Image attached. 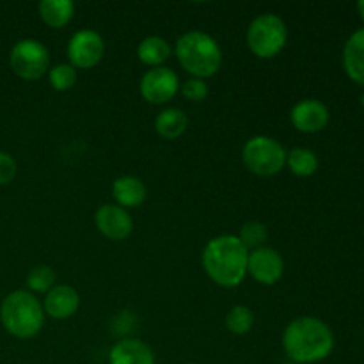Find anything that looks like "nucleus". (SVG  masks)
Segmentation results:
<instances>
[{
    "instance_id": "6",
    "label": "nucleus",
    "mask_w": 364,
    "mask_h": 364,
    "mask_svg": "<svg viewBox=\"0 0 364 364\" xmlns=\"http://www.w3.org/2000/svg\"><path fill=\"white\" fill-rule=\"evenodd\" d=\"M242 162L245 169L256 176H276L287 166V149L277 139L269 135H256L244 144Z\"/></svg>"
},
{
    "instance_id": "7",
    "label": "nucleus",
    "mask_w": 364,
    "mask_h": 364,
    "mask_svg": "<svg viewBox=\"0 0 364 364\" xmlns=\"http://www.w3.org/2000/svg\"><path fill=\"white\" fill-rule=\"evenodd\" d=\"M9 66L21 80H39L50 70V53L38 39H20L14 43L9 52Z\"/></svg>"
},
{
    "instance_id": "26",
    "label": "nucleus",
    "mask_w": 364,
    "mask_h": 364,
    "mask_svg": "<svg viewBox=\"0 0 364 364\" xmlns=\"http://www.w3.org/2000/svg\"><path fill=\"white\" fill-rule=\"evenodd\" d=\"M18 164L7 151H0V185H7L16 178Z\"/></svg>"
},
{
    "instance_id": "23",
    "label": "nucleus",
    "mask_w": 364,
    "mask_h": 364,
    "mask_svg": "<svg viewBox=\"0 0 364 364\" xmlns=\"http://www.w3.org/2000/svg\"><path fill=\"white\" fill-rule=\"evenodd\" d=\"M57 276L53 272L52 267L48 265H38L27 274V288L31 294H48L53 287H55Z\"/></svg>"
},
{
    "instance_id": "24",
    "label": "nucleus",
    "mask_w": 364,
    "mask_h": 364,
    "mask_svg": "<svg viewBox=\"0 0 364 364\" xmlns=\"http://www.w3.org/2000/svg\"><path fill=\"white\" fill-rule=\"evenodd\" d=\"M237 237L240 238V242L245 245L247 251H255V249H259L265 245L267 238H269V230L259 220H249V223H245L240 228V233Z\"/></svg>"
},
{
    "instance_id": "2",
    "label": "nucleus",
    "mask_w": 364,
    "mask_h": 364,
    "mask_svg": "<svg viewBox=\"0 0 364 364\" xmlns=\"http://www.w3.org/2000/svg\"><path fill=\"white\" fill-rule=\"evenodd\" d=\"M249 251L237 235H219L203 249V269L210 281L223 288H235L247 276Z\"/></svg>"
},
{
    "instance_id": "9",
    "label": "nucleus",
    "mask_w": 364,
    "mask_h": 364,
    "mask_svg": "<svg viewBox=\"0 0 364 364\" xmlns=\"http://www.w3.org/2000/svg\"><path fill=\"white\" fill-rule=\"evenodd\" d=\"M141 96L151 105H164L171 102L180 91V77L167 66L149 68L139 84Z\"/></svg>"
},
{
    "instance_id": "15",
    "label": "nucleus",
    "mask_w": 364,
    "mask_h": 364,
    "mask_svg": "<svg viewBox=\"0 0 364 364\" xmlns=\"http://www.w3.org/2000/svg\"><path fill=\"white\" fill-rule=\"evenodd\" d=\"M148 196V188H146L144 181L139 180L137 176L132 174H124L114 180L112 183V198L117 206L124 210L137 208L146 201Z\"/></svg>"
},
{
    "instance_id": "28",
    "label": "nucleus",
    "mask_w": 364,
    "mask_h": 364,
    "mask_svg": "<svg viewBox=\"0 0 364 364\" xmlns=\"http://www.w3.org/2000/svg\"><path fill=\"white\" fill-rule=\"evenodd\" d=\"M361 105L364 107V92H363V96H361Z\"/></svg>"
},
{
    "instance_id": "20",
    "label": "nucleus",
    "mask_w": 364,
    "mask_h": 364,
    "mask_svg": "<svg viewBox=\"0 0 364 364\" xmlns=\"http://www.w3.org/2000/svg\"><path fill=\"white\" fill-rule=\"evenodd\" d=\"M318 156L309 148H294L287 151V167L299 178H308L318 171Z\"/></svg>"
},
{
    "instance_id": "10",
    "label": "nucleus",
    "mask_w": 364,
    "mask_h": 364,
    "mask_svg": "<svg viewBox=\"0 0 364 364\" xmlns=\"http://www.w3.org/2000/svg\"><path fill=\"white\" fill-rule=\"evenodd\" d=\"M284 259L279 251L274 247L263 245V247L249 251L247 274L259 284L272 287L283 277Z\"/></svg>"
},
{
    "instance_id": "27",
    "label": "nucleus",
    "mask_w": 364,
    "mask_h": 364,
    "mask_svg": "<svg viewBox=\"0 0 364 364\" xmlns=\"http://www.w3.org/2000/svg\"><path fill=\"white\" fill-rule=\"evenodd\" d=\"M358 11H359V14H361V18L364 20V0L358 2Z\"/></svg>"
},
{
    "instance_id": "18",
    "label": "nucleus",
    "mask_w": 364,
    "mask_h": 364,
    "mask_svg": "<svg viewBox=\"0 0 364 364\" xmlns=\"http://www.w3.org/2000/svg\"><path fill=\"white\" fill-rule=\"evenodd\" d=\"M38 13L45 25L52 28H63L73 20L75 4L71 0H41Z\"/></svg>"
},
{
    "instance_id": "5",
    "label": "nucleus",
    "mask_w": 364,
    "mask_h": 364,
    "mask_svg": "<svg viewBox=\"0 0 364 364\" xmlns=\"http://www.w3.org/2000/svg\"><path fill=\"white\" fill-rule=\"evenodd\" d=\"M245 41L251 53L258 59H274L287 46L288 28L283 18L274 13L258 14L249 23Z\"/></svg>"
},
{
    "instance_id": "12",
    "label": "nucleus",
    "mask_w": 364,
    "mask_h": 364,
    "mask_svg": "<svg viewBox=\"0 0 364 364\" xmlns=\"http://www.w3.org/2000/svg\"><path fill=\"white\" fill-rule=\"evenodd\" d=\"M329 109L320 100L306 98L295 103L290 110V121L302 134H318L329 123Z\"/></svg>"
},
{
    "instance_id": "13",
    "label": "nucleus",
    "mask_w": 364,
    "mask_h": 364,
    "mask_svg": "<svg viewBox=\"0 0 364 364\" xmlns=\"http://www.w3.org/2000/svg\"><path fill=\"white\" fill-rule=\"evenodd\" d=\"M80 308V295L70 284H55L43 301V311L45 315L55 320L71 318Z\"/></svg>"
},
{
    "instance_id": "3",
    "label": "nucleus",
    "mask_w": 364,
    "mask_h": 364,
    "mask_svg": "<svg viewBox=\"0 0 364 364\" xmlns=\"http://www.w3.org/2000/svg\"><path fill=\"white\" fill-rule=\"evenodd\" d=\"M180 66L194 78L215 77L223 68V48L213 36L203 31H188L174 45Z\"/></svg>"
},
{
    "instance_id": "14",
    "label": "nucleus",
    "mask_w": 364,
    "mask_h": 364,
    "mask_svg": "<svg viewBox=\"0 0 364 364\" xmlns=\"http://www.w3.org/2000/svg\"><path fill=\"white\" fill-rule=\"evenodd\" d=\"M109 364H155V354L142 340L124 338L110 348Z\"/></svg>"
},
{
    "instance_id": "1",
    "label": "nucleus",
    "mask_w": 364,
    "mask_h": 364,
    "mask_svg": "<svg viewBox=\"0 0 364 364\" xmlns=\"http://www.w3.org/2000/svg\"><path fill=\"white\" fill-rule=\"evenodd\" d=\"M284 354L294 364H315L331 355L334 334L323 320L315 316H299L283 331Z\"/></svg>"
},
{
    "instance_id": "11",
    "label": "nucleus",
    "mask_w": 364,
    "mask_h": 364,
    "mask_svg": "<svg viewBox=\"0 0 364 364\" xmlns=\"http://www.w3.org/2000/svg\"><path fill=\"white\" fill-rule=\"evenodd\" d=\"M96 230L112 242L127 240L134 231V219L128 210L121 208L116 203L102 205L95 213Z\"/></svg>"
},
{
    "instance_id": "21",
    "label": "nucleus",
    "mask_w": 364,
    "mask_h": 364,
    "mask_svg": "<svg viewBox=\"0 0 364 364\" xmlns=\"http://www.w3.org/2000/svg\"><path fill=\"white\" fill-rule=\"evenodd\" d=\"M224 323H226V329L230 331L231 334L244 336V334H247L249 331L252 329V323H255V313H252V309L247 308V306L237 304L226 313Z\"/></svg>"
},
{
    "instance_id": "16",
    "label": "nucleus",
    "mask_w": 364,
    "mask_h": 364,
    "mask_svg": "<svg viewBox=\"0 0 364 364\" xmlns=\"http://www.w3.org/2000/svg\"><path fill=\"white\" fill-rule=\"evenodd\" d=\"M343 66L348 77L364 87V27L355 31L345 43Z\"/></svg>"
},
{
    "instance_id": "25",
    "label": "nucleus",
    "mask_w": 364,
    "mask_h": 364,
    "mask_svg": "<svg viewBox=\"0 0 364 364\" xmlns=\"http://www.w3.org/2000/svg\"><path fill=\"white\" fill-rule=\"evenodd\" d=\"M180 91L185 100L198 103L206 100V96H208V85H206V82L203 80V78L191 77L188 80H185L183 84L180 85Z\"/></svg>"
},
{
    "instance_id": "19",
    "label": "nucleus",
    "mask_w": 364,
    "mask_h": 364,
    "mask_svg": "<svg viewBox=\"0 0 364 364\" xmlns=\"http://www.w3.org/2000/svg\"><path fill=\"white\" fill-rule=\"evenodd\" d=\"M169 43L160 36H148L137 46V57L142 64L149 68H160L171 59Z\"/></svg>"
},
{
    "instance_id": "30",
    "label": "nucleus",
    "mask_w": 364,
    "mask_h": 364,
    "mask_svg": "<svg viewBox=\"0 0 364 364\" xmlns=\"http://www.w3.org/2000/svg\"><path fill=\"white\" fill-rule=\"evenodd\" d=\"M187 364H194V363H187Z\"/></svg>"
},
{
    "instance_id": "22",
    "label": "nucleus",
    "mask_w": 364,
    "mask_h": 364,
    "mask_svg": "<svg viewBox=\"0 0 364 364\" xmlns=\"http://www.w3.org/2000/svg\"><path fill=\"white\" fill-rule=\"evenodd\" d=\"M48 84L53 91H70L75 87L78 80V70H75L70 63H60L55 66H50L48 70Z\"/></svg>"
},
{
    "instance_id": "17",
    "label": "nucleus",
    "mask_w": 364,
    "mask_h": 364,
    "mask_svg": "<svg viewBox=\"0 0 364 364\" xmlns=\"http://www.w3.org/2000/svg\"><path fill=\"white\" fill-rule=\"evenodd\" d=\"M188 128V117L178 107H167L160 110L159 116L155 117V130L156 134L167 141L181 137Z\"/></svg>"
},
{
    "instance_id": "8",
    "label": "nucleus",
    "mask_w": 364,
    "mask_h": 364,
    "mask_svg": "<svg viewBox=\"0 0 364 364\" xmlns=\"http://www.w3.org/2000/svg\"><path fill=\"white\" fill-rule=\"evenodd\" d=\"M66 53L75 70H91L102 63L105 55V41L92 28H82L71 36Z\"/></svg>"
},
{
    "instance_id": "4",
    "label": "nucleus",
    "mask_w": 364,
    "mask_h": 364,
    "mask_svg": "<svg viewBox=\"0 0 364 364\" xmlns=\"http://www.w3.org/2000/svg\"><path fill=\"white\" fill-rule=\"evenodd\" d=\"M0 322L6 333L18 340L38 336L45 323L43 304L28 290H14L0 304Z\"/></svg>"
},
{
    "instance_id": "29",
    "label": "nucleus",
    "mask_w": 364,
    "mask_h": 364,
    "mask_svg": "<svg viewBox=\"0 0 364 364\" xmlns=\"http://www.w3.org/2000/svg\"><path fill=\"white\" fill-rule=\"evenodd\" d=\"M284 364H294V363H284Z\"/></svg>"
}]
</instances>
